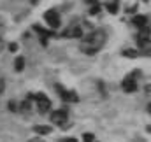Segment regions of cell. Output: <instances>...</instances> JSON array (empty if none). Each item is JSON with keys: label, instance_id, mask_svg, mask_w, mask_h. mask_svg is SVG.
Listing matches in <instances>:
<instances>
[{"label": "cell", "instance_id": "obj_1", "mask_svg": "<svg viewBox=\"0 0 151 142\" xmlns=\"http://www.w3.org/2000/svg\"><path fill=\"white\" fill-rule=\"evenodd\" d=\"M107 42V32L99 28V30H93L91 34H88L86 37H83L81 40V51L88 56H93L97 55Z\"/></svg>", "mask_w": 151, "mask_h": 142}, {"label": "cell", "instance_id": "obj_2", "mask_svg": "<svg viewBox=\"0 0 151 142\" xmlns=\"http://www.w3.org/2000/svg\"><path fill=\"white\" fill-rule=\"evenodd\" d=\"M141 75V70H134L132 74H128L123 81H121V88H123V91L125 93H134V91H137V77Z\"/></svg>", "mask_w": 151, "mask_h": 142}, {"label": "cell", "instance_id": "obj_3", "mask_svg": "<svg viewBox=\"0 0 151 142\" xmlns=\"http://www.w3.org/2000/svg\"><path fill=\"white\" fill-rule=\"evenodd\" d=\"M51 123L60 126V128H69L67 123H69V112L67 109H60V110H55L51 114Z\"/></svg>", "mask_w": 151, "mask_h": 142}, {"label": "cell", "instance_id": "obj_4", "mask_svg": "<svg viewBox=\"0 0 151 142\" xmlns=\"http://www.w3.org/2000/svg\"><path fill=\"white\" fill-rule=\"evenodd\" d=\"M137 47H139V55L142 56H151V39L146 35H137Z\"/></svg>", "mask_w": 151, "mask_h": 142}, {"label": "cell", "instance_id": "obj_5", "mask_svg": "<svg viewBox=\"0 0 151 142\" xmlns=\"http://www.w3.org/2000/svg\"><path fill=\"white\" fill-rule=\"evenodd\" d=\"M44 21L53 28V30H56V28H60V25H62V19H60V14L55 11V9H49V11H46L44 12Z\"/></svg>", "mask_w": 151, "mask_h": 142}, {"label": "cell", "instance_id": "obj_6", "mask_svg": "<svg viewBox=\"0 0 151 142\" xmlns=\"http://www.w3.org/2000/svg\"><path fill=\"white\" fill-rule=\"evenodd\" d=\"M55 90L58 91V95H60V98H62V100H65V102H72V104L79 102L77 93H76V91H72V90H65L62 84H56V86H55Z\"/></svg>", "mask_w": 151, "mask_h": 142}, {"label": "cell", "instance_id": "obj_7", "mask_svg": "<svg viewBox=\"0 0 151 142\" xmlns=\"http://www.w3.org/2000/svg\"><path fill=\"white\" fill-rule=\"evenodd\" d=\"M34 100H35V104H37V109H39L40 114L51 110V100L47 98V95H44V93H37V95H34Z\"/></svg>", "mask_w": 151, "mask_h": 142}, {"label": "cell", "instance_id": "obj_8", "mask_svg": "<svg viewBox=\"0 0 151 142\" xmlns=\"http://www.w3.org/2000/svg\"><path fill=\"white\" fill-rule=\"evenodd\" d=\"M63 37H67V39H79V37H83V28L81 27H69L65 32H63Z\"/></svg>", "mask_w": 151, "mask_h": 142}, {"label": "cell", "instance_id": "obj_9", "mask_svg": "<svg viewBox=\"0 0 151 142\" xmlns=\"http://www.w3.org/2000/svg\"><path fill=\"white\" fill-rule=\"evenodd\" d=\"M132 23L137 27V28H146V23H148V18L144 16V14H137V16H134V19H132Z\"/></svg>", "mask_w": 151, "mask_h": 142}, {"label": "cell", "instance_id": "obj_10", "mask_svg": "<svg viewBox=\"0 0 151 142\" xmlns=\"http://www.w3.org/2000/svg\"><path fill=\"white\" fill-rule=\"evenodd\" d=\"M34 130H35V133H39V135H49L53 132V128L51 126H46V125H35Z\"/></svg>", "mask_w": 151, "mask_h": 142}, {"label": "cell", "instance_id": "obj_11", "mask_svg": "<svg viewBox=\"0 0 151 142\" xmlns=\"http://www.w3.org/2000/svg\"><path fill=\"white\" fill-rule=\"evenodd\" d=\"M23 67H25V58L23 56H18L16 62H14V69H16V72H21Z\"/></svg>", "mask_w": 151, "mask_h": 142}, {"label": "cell", "instance_id": "obj_12", "mask_svg": "<svg viewBox=\"0 0 151 142\" xmlns=\"http://www.w3.org/2000/svg\"><path fill=\"white\" fill-rule=\"evenodd\" d=\"M123 55H125L127 58H137V56H141V55H139V51H135V49H125V51H123Z\"/></svg>", "mask_w": 151, "mask_h": 142}, {"label": "cell", "instance_id": "obj_13", "mask_svg": "<svg viewBox=\"0 0 151 142\" xmlns=\"http://www.w3.org/2000/svg\"><path fill=\"white\" fill-rule=\"evenodd\" d=\"M100 9H102V7H100L99 4H93V5H91V9H90V14H93V16H97V14L100 12Z\"/></svg>", "mask_w": 151, "mask_h": 142}, {"label": "cell", "instance_id": "obj_14", "mask_svg": "<svg viewBox=\"0 0 151 142\" xmlns=\"http://www.w3.org/2000/svg\"><path fill=\"white\" fill-rule=\"evenodd\" d=\"M83 141L84 142H93L95 141V135H93V133H83Z\"/></svg>", "mask_w": 151, "mask_h": 142}, {"label": "cell", "instance_id": "obj_15", "mask_svg": "<svg viewBox=\"0 0 151 142\" xmlns=\"http://www.w3.org/2000/svg\"><path fill=\"white\" fill-rule=\"evenodd\" d=\"M60 142H77V141H76L74 137H65V139H62Z\"/></svg>", "mask_w": 151, "mask_h": 142}, {"label": "cell", "instance_id": "obj_16", "mask_svg": "<svg viewBox=\"0 0 151 142\" xmlns=\"http://www.w3.org/2000/svg\"><path fill=\"white\" fill-rule=\"evenodd\" d=\"M30 142H46L44 139H40V137H35V139H32Z\"/></svg>", "mask_w": 151, "mask_h": 142}, {"label": "cell", "instance_id": "obj_17", "mask_svg": "<svg viewBox=\"0 0 151 142\" xmlns=\"http://www.w3.org/2000/svg\"><path fill=\"white\" fill-rule=\"evenodd\" d=\"M9 49H11V51H12V53H14V51H16V49H18V46H16V44H11V46H9Z\"/></svg>", "mask_w": 151, "mask_h": 142}, {"label": "cell", "instance_id": "obj_18", "mask_svg": "<svg viewBox=\"0 0 151 142\" xmlns=\"http://www.w3.org/2000/svg\"><path fill=\"white\" fill-rule=\"evenodd\" d=\"M86 2H90V4H99V0H86Z\"/></svg>", "mask_w": 151, "mask_h": 142}, {"label": "cell", "instance_id": "obj_19", "mask_svg": "<svg viewBox=\"0 0 151 142\" xmlns=\"http://www.w3.org/2000/svg\"><path fill=\"white\" fill-rule=\"evenodd\" d=\"M2 46H4V42H2V39H0V51H2Z\"/></svg>", "mask_w": 151, "mask_h": 142}, {"label": "cell", "instance_id": "obj_20", "mask_svg": "<svg viewBox=\"0 0 151 142\" xmlns=\"http://www.w3.org/2000/svg\"><path fill=\"white\" fill-rule=\"evenodd\" d=\"M148 112H150V114H151V104H150V105H148Z\"/></svg>", "mask_w": 151, "mask_h": 142}, {"label": "cell", "instance_id": "obj_21", "mask_svg": "<svg viewBox=\"0 0 151 142\" xmlns=\"http://www.w3.org/2000/svg\"><path fill=\"white\" fill-rule=\"evenodd\" d=\"M32 2H34V4H37V2H39V0H32Z\"/></svg>", "mask_w": 151, "mask_h": 142}, {"label": "cell", "instance_id": "obj_22", "mask_svg": "<svg viewBox=\"0 0 151 142\" xmlns=\"http://www.w3.org/2000/svg\"><path fill=\"white\" fill-rule=\"evenodd\" d=\"M93 142H95V141H93Z\"/></svg>", "mask_w": 151, "mask_h": 142}]
</instances>
